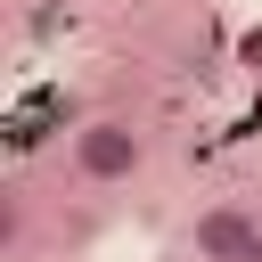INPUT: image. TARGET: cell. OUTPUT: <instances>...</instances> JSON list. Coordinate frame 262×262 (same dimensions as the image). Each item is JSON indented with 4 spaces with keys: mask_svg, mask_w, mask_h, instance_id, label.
Instances as JSON below:
<instances>
[{
    "mask_svg": "<svg viewBox=\"0 0 262 262\" xmlns=\"http://www.w3.org/2000/svg\"><path fill=\"white\" fill-rule=\"evenodd\" d=\"M139 164H147V139H139L123 115H98V123H82V131H74V172H82V180L115 188V180H131Z\"/></svg>",
    "mask_w": 262,
    "mask_h": 262,
    "instance_id": "cell-1",
    "label": "cell"
},
{
    "mask_svg": "<svg viewBox=\"0 0 262 262\" xmlns=\"http://www.w3.org/2000/svg\"><path fill=\"white\" fill-rule=\"evenodd\" d=\"M246 262H262V237H254V254H246Z\"/></svg>",
    "mask_w": 262,
    "mask_h": 262,
    "instance_id": "cell-4",
    "label": "cell"
},
{
    "mask_svg": "<svg viewBox=\"0 0 262 262\" xmlns=\"http://www.w3.org/2000/svg\"><path fill=\"white\" fill-rule=\"evenodd\" d=\"M254 237H262V221H254L246 205H213V213H196V229H188L196 262H246Z\"/></svg>",
    "mask_w": 262,
    "mask_h": 262,
    "instance_id": "cell-2",
    "label": "cell"
},
{
    "mask_svg": "<svg viewBox=\"0 0 262 262\" xmlns=\"http://www.w3.org/2000/svg\"><path fill=\"white\" fill-rule=\"evenodd\" d=\"M237 49H246V66H262V33H246V41H237Z\"/></svg>",
    "mask_w": 262,
    "mask_h": 262,
    "instance_id": "cell-3",
    "label": "cell"
}]
</instances>
